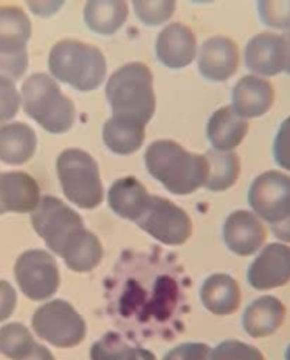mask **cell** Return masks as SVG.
I'll return each mask as SVG.
<instances>
[{
	"instance_id": "7402d4cb",
	"label": "cell",
	"mask_w": 290,
	"mask_h": 360,
	"mask_svg": "<svg viewBox=\"0 0 290 360\" xmlns=\"http://www.w3.org/2000/svg\"><path fill=\"white\" fill-rule=\"evenodd\" d=\"M199 299L211 315L229 316L241 308V288L231 274L215 273L201 285Z\"/></svg>"
},
{
	"instance_id": "e0dca14e",
	"label": "cell",
	"mask_w": 290,
	"mask_h": 360,
	"mask_svg": "<svg viewBox=\"0 0 290 360\" xmlns=\"http://www.w3.org/2000/svg\"><path fill=\"white\" fill-rule=\"evenodd\" d=\"M275 101H277V91L273 83L256 74L243 76L232 88V109L246 120L267 115L275 105Z\"/></svg>"
},
{
	"instance_id": "5bb4252c",
	"label": "cell",
	"mask_w": 290,
	"mask_h": 360,
	"mask_svg": "<svg viewBox=\"0 0 290 360\" xmlns=\"http://www.w3.org/2000/svg\"><path fill=\"white\" fill-rule=\"evenodd\" d=\"M246 281L257 292H270L290 283V245L271 243L256 255Z\"/></svg>"
},
{
	"instance_id": "d6a6232c",
	"label": "cell",
	"mask_w": 290,
	"mask_h": 360,
	"mask_svg": "<svg viewBox=\"0 0 290 360\" xmlns=\"http://www.w3.org/2000/svg\"><path fill=\"white\" fill-rule=\"evenodd\" d=\"M21 94L16 83L0 76V127L11 123V120L20 112Z\"/></svg>"
},
{
	"instance_id": "1f68e13d",
	"label": "cell",
	"mask_w": 290,
	"mask_h": 360,
	"mask_svg": "<svg viewBox=\"0 0 290 360\" xmlns=\"http://www.w3.org/2000/svg\"><path fill=\"white\" fill-rule=\"evenodd\" d=\"M211 360H266L253 345L239 340H225L211 348Z\"/></svg>"
},
{
	"instance_id": "74e56055",
	"label": "cell",
	"mask_w": 290,
	"mask_h": 360,
	"mask_svg": "<svg viewBox=\"0 0 290 360\" xmlns=\"http://www.w3.org/2000/svg\"><path fill=\"white\" fill-rule=\"evenodd\" d=\"M271 232H273L275 238L278 239V243H285V245H290V218L285 220L284 224L275 225V227H270Z\"/></svg>"
},
{
	"instance_id": "b9f144b4",
	"label": "cell",
	"mask_w": 290,
	"mask_h": 360,
	"mask_svg": "<svg viewBox=\"0 0 290 360\" xmlns=\"http://www.w3.org/2000/svg\"><path fill=\"white\" fill-rule=\"evenodd\" d=\"M189 2L196 4V6H208V4H215L218 0H189Z\"/></svg>"
},
{
	"instance_id": "d590c367",
	"label": "cell",
	"mask_w": 290,
	"mask_h": 360,
	"mask_svg": "<svg viewBox=\"0 0 290 360\" xmlns=\"http://www.w3.org/2000/svg\"><path fill=\"white\" fill-rule=\"evenodd\" d=\"M18 304V294L13 285L6 280H0V323L11 319Z\"/></svg>"
},
{
	"instance_id": "4dcf8cb0",
	"label": "cell",
	"mask_w": 290,
	"mask_h": 360,
	"mask_svg": "<svg viewBox=\"0 0 290 360\" xmlns=\"http://www.w3.org/2000/svg\"><path fill=\"white\" fill-rule=\"evenodd\" d=\"M130 345L115 330H109L99 338L90 348V360H125Z\"/></svg>"
},
{
	"instance_id": "30bf717a",
	"label": "cell",
	"mask_w": 290,
	"mask_h": 360,
	"mask_svg": "<svg viewBox=\"0 0 290 360\" xmlns=\"http://www.w3.org/2000/svg\"><path fill=\"white\" fill-rule=\"evenodd\" d=\"M137 227L165 246H182L192 238L194 224L183 207L160 195H151Z\"/></svg>"
},
{
	"instance_id": "603a6c76",
	"label": "cell",
	"mask_w": 290,
	"mask_h": 360,
	"mask_svg": "<svg viewBox=\"0 0 290 360\" xmlns=\"http://www.w3.org/2000/svg\"><path fill=\"white\" fill-rule=\"evenodd\" d=\"M130 14L129 0H87L83 21L87 28L102 37H111L125 27Z\"/></svg>"
},
{
	"instance_id": "cb8c5ba5",
	"label": "cell",
	"mask_w": 290,
	"mask_h": 360,
	"mask_svg": "<svg viewBox=\"0 0 290 360\" xmlns=\"http://www.w3.org/2000/svg\"><path fill=\"white\" fill-rule=\"evenodd\" d=\"M37 151V134L30 125L11 122L0 127V162L6 165H23Z\"/></svg>"
},
{
	"instance_id": "3957f363",
	"label": "cell",
	"mask_w": 290,
	"mask_h": 360,
	"mask_svg": "<svg viewBox=\"0 0 290 360\" xmlns=\"http://www.w3.org/2000/svg\"><path fill=\"white\" fill-rule=\"evenodd\" d=\"M48 69L55 81L88 94L106 83L108 60L97 46L76 39H62L49 49Z\"/></svg>"
},
{
	"instance_id": "9c48e42d",
	"label": "cell",
	"mask_w": 290,
	"mask_h": 360,
	"mask_svg": "<svg viewBox=\"0 0 290 360\" xmlns=\"http://www.w3.org/2000/svg\"><path fill=\"white\" fill-rule=\"evenodd\" d=\"M14 280L27 299L49 301L60 288L58 264L46 250H27L14 262Z\"/></svg>"
},
{
	"instance_id": "8992f818",
	"label": "cell",
	"mask_w": 290,
	"mask_h": 360,
	"mask_svg": "<svg viewBox=\"0 0 290 360\" xmlns=\"http://www.w3.org/2000/svg\"><path fill=\"white\" fill-rule=\"evenodd\" d=\"M32 330L49 347L69 350L80 347L87 338V322L70 302L53 299L32 315Z\"/></svg>"
},
{
	"instance_id": "f546056e",
	"label": "cell",
	"mask_w": 290,
	"mask_h": 360,
	"mask_svg": "<svg viewBox=\"0 0 290 360\" xmlns=\"http://www.w3.org/2000/svg\"><path fill=\"white\" fill-rule=\"evenodd\" d=\"M257 18L271 32L290 30V0H256Z\"/></svg>"
},
{
	"instance_id": "7bdbcfd3",
	"label": "cell",
	"mask_w": 290,
	"mask_h": 360,
	"mask_svg": "<svg viewBox=\"0 0 290 360\" xmlns=\"http://www.w3.org/2000/svg\"><path fill=\"white\" fill-rule=\"evenodd\" d=\"M285 360H290V345L285 348Z\"/></svg>"
},
{
	"instance_id": "60d3db41",
	"label": "cell",
	"mask_w": 290,
	"mask_h": 360,
	"mask_svg": "<svg viewBox=\"0 0 290 360\" xmlns=\"http://www.w3.org/2000/svg\"><path fill=\"white\" fill-rule=\"evenodd\" d=\"M284 37V72L290 76V30L282 34Z\"/></svg>"
},
{
	"instance_id": "277c9868",
	"label": "cell",
	"mask_w": 290,
	"mask_h": 360,
	"mask_svg": "<svg viewBox=\"0 0 290 360\" xmlns=\"http://www.w3.org/2000/svg\"><path fill=\"white\" fill-rule=\"evenodd\" d=\"M21 109L48 134L69 132L76 123V105L49 74H32L21 84Z\"/></svg>"
},
{
	"instance_id": "4fadbf2b",
	"label": "cell",
	"mask_w": 290,
	"mask_h": 360,
	"mask_svg": "<svg viewBox=\"0 0 290 360\" xmlns=\"http://www.w3.org/2000/svg\"><path fill=\"white\" fill-rule=\"evenodd\" d=\"M199 42L192 27L182 21L164 25L155 39V56L165 69L182 70L196 62Z\"/></svg>"
},
{
	"instance_id": "83f0119b",
	"label": "cell",
	"mask_w": 290,
	"mask_h": 360,
	"mask_svg": "<svg viewBox=\"0 0 290 360\" xmlns=\"http://www.w3.org/2000/svg\"><path fill=\"white\" fill-rule=\"evenodd\" d=\"M35 336L20 322L4 323L0 327V355L9 360H23L35 348Z\"/></svg>"
},
{
	"instance_id": "6da1fadb",
	"label": "cell",
	"mask_w": 290,
	"mask_h": 360,
	"mask_svg": "<svg viewBox=\"0 0 290 360\" xmlns=\"http://www.w3.org/2000/svg\"><path fill=\"white\" fill-rule=\"evenodd\" d=\"M144 165L172 195H190L204 188L210 174L206 155L185 150L171 139L153 141L144 153Z\"/></svg>"
},
{
	"instance_id": "ee69618b",
	"label": "cell",
	"mask_w": 290,
	"mask_h": 360,
	"mask_svg": "<svg viewBox=\"0 0 290 360\" xmlns=\"http://www.w3.org/2000/svg\"><path fill=\"white\" fill-rule=\"evenodd\" d=\"M0 176H2V172H0ZM6 213V211H4V207H2V204H0V214H4Z\"/></svg>"
},
{
	"instance_id": "8d00e7d4",
	"label": "cell",
	"mask_w": 290,
	"mask_h": 360,
	"mask_svg": "<svg viewBox=\"0 0 290 360\" xmlns=\"http://www.w3.org/2000/svg\"><path fill=\"white\" fill-rule=\"evenodd\" d=\"M28 11L37 18H51L62 11L65 0H25Z\"/></svg>"
},
{
	"instance_id": "f35d334b",
	"label": "cell",
	"mask_w": 290,
	"mask_h": 360,
	"mask_svg": "<svg viewBox=\"0 0 290 360\" xmlns=\"http://www.w3.org/2000/svg\"><path fill=\"white\" fill-rule=\"evenodd\" d=\"M125 360H157V355L143 347H130Z\"/></svg>"
},
{
	"instance_id": "5b68a950",
	"label": "cell",
	"mask_w": 290,
	"mask_h": 360,
	"mask_svg": "<svg viewBox=\"0 0 290 360\" xmlns=\"http://www.w3.org/2000/svg\"><path fill=\"white\" fill-rule=\"evenodd\" d=\"M56 176L65 199L80 210H97L104 202L99 164L88 151L67 148L56 157Z\"/></svg>"
},
{
	"instance_id": "f1b7e54d",
	"label": "cell",
	"mask_w": 290,
	"mask_h": 360,
	"mask_svg": "<svg viewBox=\"0 0 290 360\" xmlns=\"http://www.w3.org/2000/svg\"><path fill=\"white\" fill-rule=\"evenodd\" d=\"M178 9V0H132L134 16L144 27L157 28L171 23Z\"/></svg>"
},
{
	"instance_id": "44dd1931",
	"label": "cell",
	"mask_w": 290,
	"mask_h": 360,
	"mask_svg": "<svg viewBox=\"0 0 290 360\" xmlns=\"http://www.w3.org/2000/svg\"><path fill=\"white\" fill-rule=\"evenodd\" d=\"M150 200L151 193L148 192L146 186L132 176L116 179L108 190V204L113 213L132 224L141 220L144 211L150 206Z\"/></svg>"
},
{
	"instance_id": "7c38bea8",
	"label": "cell",
	"mask_w": 290,
	"mask_h": 360,
	"mask_svg": "<svg viewBox=\"0 0 290 360\" xmlns=\"http://www.w3.org/2000/svg\"><path fill=\"white\" fill-rule=\"evenodd\" d=\"M197 70L210 83H225L239 69L241 53L234 39L227 35H211L197 51Z\"/></svg>"
},
{
	"instance_id": "ba28073f",
	"label": "cell",
	"mask_w": 290,
	"mask_h": 360,
	"mask_svg": "<svg viewBox=\"0 0 290 360\" xmlns=\"http://www.w3.org/2000/svg\"><path fill=\"white\" fill-rule=\"evenodd\" d=\"M30 224L49 253L58 257H62L67 241L84 227L81 214L53 195H42L39 206L30 214Z\"/></svg>"
},
{
	"instance_id": "2e32d148",
	"label": "cell",
	"mask_w": 290,
	"mask_h": 360,
	"mask_svg": "<svg viewBox=\"0 0 290 360\" xmlns=\"http://www.w3.org/2000/svg\"><path fill=\"white\" fill-rule=\"evenodd\" d=\"M245 67L260 77L284 74V37L278 32H259L246 42L243 53Z\"/></svg>"
},
{
	"instance_id": "d6986e66",
	"label": "cell",
	"mask_w": 290,
	"mask_h": 360,
	"mask_svg": "<svg viewBox=\"0 0 290 360\" xmlns=\"http://www.w3.org/2000/svg\"><path fill=\"white\" fill-rule=\"evenodd\" d=\"M39 183L28 172L9 171L0 176V204L6 213L32 214L41 202Z\"/></svg>"
},
{
	"instance_id": "e575fe53",
	"label": "cell",
	"mask_w": 290,
	"mask_h": 360,
	"mask_svg": "<svg viewBox=\"0 0 290 360\" xmlns=\"http://www.w3.org/2000/svg\"><path fill=\"white\" fill-rule=\"evenodd\" d=\"M162 360H211V347L206 343H182L171 348Z\"/></svg>"
},
{
	"instance_id": "9a60e30c",
	"label": "cell",
	"mask_w": 290,
	"mask_h": 360,
	"mask_svg": "<svg viewBox=\"0 0 290 360\" xmlns=\"http://www.w3.org/2000/svg\"><path fill=\"white\" fill-rule=\"evenodd\" d=\"M222 238L231 253L238 257H252L266 246L267 231L264 221L253 211L238 210L225 218Z\"/></svg>"
},
{
	"instance_id": "52a82bcc",
	"label": "cell",
	"mask_w": 290,
	"mask_h": 360,
	"mask_svg": "<svg viewBox=\"0 0 290 360\" xmlns=\"http://www.w3.org/2000/svg\"><path fill=\"white\" fill-rule=\"evenodd\" d=\"M32 20L21 7H0V76L18 81L28 69Z\"/></svg>"
},
{
	"instance_id": "ffe728a7",
	"label": "cell",
	"mask_w": 290,
	"mask_h": 360,
	"mask_svg": "<svg viewBox=\"0 0 290 360\" xmlns=\"http://www.w3.org/2000/svg\"><path fill=\"white\" fill-rule=\"evenodd\" d=\"M250 132L248 120L239 116L232 105H222L210 116L206 125V137L211 150L234 151L243 144Z\"/></svg>"
},
{
	"instance_id": "d4e9b609",
	"label": "cell",
	"mask_w": 290,
	"mask_h": 360,
	"mask_svg": "<svg viewBox=\"0 0 290 360\" xmlns=\"http://www.w3.org/2000/svg\"><path fill=\"white\" fill-rule=\"evenodd\" d=\"M62 259L72 273H90L101 266L104 259V246L94 232L83 227L67 241Z\"/></svg>"
},
{
	"instance_id": "7a4b0ae2",
	"label": "cell",
	"mask_w": 290,
	"mask_h": 360,
	"mask_svg": "<svg viewBox=\"0 0 290 360\" xmlns=\"http://www.w3.org/2000/svg\"><path fill=\"white\" fill-rule=\"evenodd\" d=\"M106 98L111 116L146 127L157 109L150 67L143 62H130L116 69L106 81Z\"/></svg>"
},
{
	"instance_id": "ac0fdd59",
	"label": "cell",
	"mask_w": 290,
	"mask_h": 360,
	"mask_svg": "<svg viewBox=\"0 0 290 360\" xmlns=\"http://www.w3.org/2000/svg\"><path fill=\"white\" fill-rule=\"evenodd\" d=\"M287 319V308L275 295H260L245 308L241 316L243 330L253 340H264L277 334Z\"/></svg>"
},
{
	"instance_id": "836d02e7",
	"label": "cell",
	"mask_w": 290,
	"mask_h": 360,
	"mask_svg": "<svg viewBox=\"0 0 290 360\" xmlns=\"http://www.w3.org/2000/svg\"><path fill=\"white\" fill-rule=\"evenodd\" d=\"M275 164L284 172H290V116L282 122L273 141Z\"/></svg>"
},
{
	"instance_id": "484cf974",
	"label": "cell",
	"mask_w": 290,
	"mask_h": 360,
	"mask_svg": "<svg viewBox=\"0 0 290 360\" xmlns=\"http://www.w3.org/2000/svg\"><path fill=\"white\" fill-rule=\"evenodd\" d=\"M144 137H146V127L118 120L115 116L106 120L102 127V143L111 153L120 157H129L139 151L144 144Z\"/></svg>"
},
{
	"instance_id": "8fae6325",
	"label": "cell",
	"mask_w": 290,
	"mask_h": 360,
	"mask_svg": "<svg viewBox=\"0 0 290 360\" xmlns=\"http://www.w3.org/2000/svg\"><path fill=\"white\" fill-rule=\"evenodd\" d=\"M250 211L270 227L290 218V174L266 171L257 176L248 188Z\"/></svg>"
},
{
	"instance_id": "4316f807",
	"label": "cell",
	"mask_w": 290,
	"mask_h": 360,
	"mask_svg": "<svg viewBox=\"0 0 290 360\" xmlns=\"http://www.w3.org/2000/svg\"><path fill=\"white\" fill-rule=\"evenodd\" d=\"M208 165H210V174L204 188L208 192H227L229 188L238 183L241 174V160H239L236 151H217L208 150L206 153Z\"/></svg>"
},
{
	"instance_id": "ab89813d",
	"label": "cell",
	"mask_w": 290,
	"mask_h": 360,
	"mask_svg": "<svg viewBox=\"0 0 290 360\" xmlns=\"http://www.w3.org/2000/svg\"><path fill=\"white\" fill-rule=\"evenodd\" d=\"M23 360H56L55 355L51 354V350H49L46 345H35V348L32 350V354L28 355L27 359Z\"/></svg>"
}]
</instances>
